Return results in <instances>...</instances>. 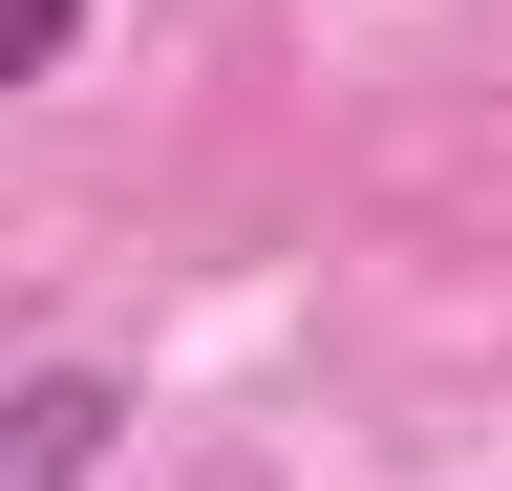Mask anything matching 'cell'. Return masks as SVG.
Returning a JSON list of instances; mask_svg holds the SVG:
<instances>
[{
    "label": "cell",
    "instance_id": "cell-1",
    "mask_svg": "<svg viewBox=\"0 0 512 491\" xmlns=\"http://www.w3.org/2000/svg\"><path fill=\"white\" fill-rule=\"evenodd\" d=\"M107 427H128V385H107V363L0 385V491H86V470H107Z\"/></svg>",
    "mask_w": 512,
    "mask_h": 491
},
{
    "label": "cell",
    "instance_id": "cell-2",
    "mask_svg": "<svg viewBox=\"0 0 512 491\" xmlns=\"http://www.w3.org/2000/svg\"><path fill=\"white\" fill-rule=\"evenodd\" d=\"M64 43H86V0H0V86H43Z\"/></svg>",
    "mask_w": 512,
    "mask_h": 491
}]
</instances>
